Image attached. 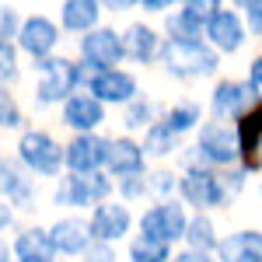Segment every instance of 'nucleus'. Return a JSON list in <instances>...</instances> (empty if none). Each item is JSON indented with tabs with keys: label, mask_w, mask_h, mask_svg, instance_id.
Here are the masks:
<instances>
[{
	"label": "nucleus",
	"mask_w": 262,
	"mask_h": 262,
	"mask_svg": "<svg viewBox=\"0 0 262 262\" xmlns=\"http://www.w3.org/2000/svg\"><path fill=\"white\" fill-rule=\"evenodd\" d=\"M182 242H185V248H192V252H210V255H213L221 234H217V224L210 221V213H189V224H185Z\"/></svg>",
	"instance_id": "5701e85b"
},
{
	"label": "nucleus",
	"mask_w": 262,
	"mask_h": 262,
	"mask_svg": "<svg viewBox=\"0 0 262 262\" xmlns=\"http://www.w3.org/2000/svg\"><path fill=\"white\" fill-rule=\"evenodd\" d=\"M168 262H217L210 252H192V248H182V252H175Z\"/></svg>",
	"instance_id": "4c0bfd02"
},
{
	"label": "nucleus",
	"mask_w": 262,
	"mask_h": 262,
	"mask_svg": "<svg viewBox=\"0 0 262 262\" xmlns=\"http://www.w3.org/2000/svg\"><path fill=\"white\" fill-rule=\"evenodd\" d=\"M105 137L98 133H74V140L63 147V168L70 175H91L105 164Z\"/></svg>",
	"instance_id": "dca6fc26"
},
{
	"label": "nucleus",
	"mask_w": 262,
	"mask_h": 262,
	"mask_svg": "<svg viewBox=\"0 0 262 262\" xmlns=\"http://www.w3.org/2000/svg\"><path fill=\"white\" fill-rule=\"evenodd\" d=\"M150 189H147V171L143 175H126V179H119V196L122 203H133L140 200V196H147Z\"/></svg>",
	"instance_id": "2f4dec72"
},
{
	"label": "nucleus",
	"mask_w": 262,
	"mask_h": 262,
	"mask_svg": "<svg viewBox=\"0 0 262 262\" xmlns=\"http://www.w3.org/2000/svg\"><path fill=\"white\" fill-rule=\"evenodd\" d=\"M84 262H119V255H116V245L91 242V248L84 252Z\"/></svg>",
	"instance_id": "c9c22d12"
},
{
	"label": "nucleus",
	"mask_w": 262,
	"mask_h": 262,
	"mask_svg": "<svg viewBox=\"0 0 262 262\" xmlns=\"http://www.w3.org/2000/svg\"><path fill=\"white\" fill-rule=\"evenodd\" d=\"M182 4H185V11H192V14L203 18V21H210L224 7V0H182Z\"/></svg>",
	"instance_id": "f704fd0d"
},
{
	"label": "nucleus",
	"mask_w": 262,
	"mask_h": 262,
	"mask_svg": "<svg viewBox=\"0 0 262 262\" xmlns=\"http://www.w3.org/2000/svg\"><path fill=\"white\" fill-rule=\"evenodd\" d=\"M14 46H18V53H25L32 63H39V60H46V56L56 53V46H60V25L53 18H46V14H28V18H21V25H18Z\"/></svg>",
	"instance_id": "6e6552de"
},
{
	"label": "nucleus",
	"mask_w": 262,
	"mask_h": 262,
	"mask_svg": "<svg viewBox=\"0 0 262 262\" xmlns=\"http://www.w3.org/2000/svg\"><path fill=\"white\" fill-rule=\"evenodd\" d=\"M11 224H14V210H11V203H0V234H4Z\"/></svg>",
	"instance_id": "79ce46f5"
},
{
	"label": "nucleus",
	"mask_w": 262,
	"mask_h": 262,
	"mask_svg": "<svg viewBox=\"0 0 262 262\" xmlns=\"http://www.w3.org/2000/svg\"><path fill=\"white\" fill-rule=\"evenodd\" d=\"M137 224H140V238H150V242H161V245H175L185 234L189 206L182 200H161V203H154V206H147Z\"/></svg>",
	"instance_id": "423d86ee"
},
{
	"label": "nucleus",
	"mask_w": 262,
	"mask_h": 262,
	"mask_svg": "<svg viewBox=\"0 0 262 262\" xmlns=\"http://www.w3.org/2000/svg\"><path fill=\"white\" fill-rule=\"evenodd\" d=\"M213 259L217 262H262V231H234L217 242L213 248Z\"/></svg>",
	"instance_id": "aec40b11"
},
{
	"label": "nucleus",
	"mask_w": 262,
	"mask_h": 262,
	"mask_svg": "<svg viewBox=\"0 0 262 262\" xmlns=\"http://www.w3.org/2000/svg\"><path fill=\"white\" fill-rule=\"evenodd\" d=\"M231 4H234V7H245V4H248V0H231Z\"/></svg>",
	"instance_id": "c03bdc74"
},
{
	"label": "nucleus",
	"mask_w": 262,
	"mask_h": 262,
	"mask_svg": "<svg viewBox=\"0 0 262 262\" xmlns=\"http://www.w3.org/2000/svg\"><path fill=\"white\" fill-rule=\"evenodd\" d=\"M259 98L262 95L248 81L224 77V81H217L213 95H210V112H213V119H221V122H238Z\"/></svg>",
	"instance_id": "f8f14e48"
},
{
	"label": "nucleus",
	"mask_w": 262,
	"mask_h": 262,
	"mask_svg": "<svg viewBox=\"0 0 262 262\" xmlns=\"http://www.w3.org/2000/svg\"><path fill=\"white\" fill-rule=\"evenodd\" d=\"M18 161L25 171H32L39 179H60L63 175V147L46 129H21Z\"/></svg>",
	"instance_id": "39448f33"
},
{
	"label": "nucleus",
	"mask_w": 262,
	"mask_h": 262,
	"mask_svg": "<svg viewBox=\"0 0 262 262\" xmlns=\"http://www.w3.org/2000/svg\"><path fill=\"white\" fill-rule=\"evenodd\" d=\"M88 74H98V70H112L122 63V39L116 28H91L81 35V60H77Z\"/></svg>",
	"instance_id": "1a4fd4ad"
},
{
	"label": "nucleus",
	"mask_w": 262,
	"mask_h": 262,
	"mask_svg": "<svg viewBox=\"0 0 262 262\" xmlns=\"http://www.w3.org/2000/svg\"><path fill=\"white\" fill-rule=\"evenodd\" d=\"M0 262H14V259H11V248H7V242H0Z\"/></svg>",
	"instance_id": "37998d69"
},
{
	"label": "nucleus",
	"mask_w": 262,
	"mask_h": 262,
	"mask_svg": "<svg viewBox=\"0 0 262 262\" xmlns=\"http://www.w3.org/2000/svg\"><path fill=\"white\" fill-rule=\"evenodd\" d=\"M133 210H129V203H116V200H101L91 206V221H88V227H91V238L95 242H105V245H116L122 242L129 231H133Z\"/></svg>",
	"instance_id": "ddd939ff"
},
{
	"label": "nucleus",
	"mask_w": 262,
	"mask_h": 262,
	"mask_svg": "<svg viewBox=\"0 0 262 262\" xmlns=\"http://www.w3.org/2000/svg\"><path fill=\"white\" fill-rule=\"evenodd\" d=\"M84 91L108 108V105H129V101L140 95V84H137V74H129L122 67H112V70L88 74L84 77Z\"/></svg>",
	"instance_id": "9b49d317"
},
{
	"label": "nucleus",
	"mask_w": 262,
	"mask_h": 262,
	"mask_svg": "<svg viewBox=\"0 0 262 262\" xmlns=\"http://www.w3.org/2000/svg\"><path fill=\"white\" fill-rule=\"evenodd\" d=\"M18 46L14 42H0V88H11L18 81Z\"/></svg>",
	"instance_id": "7c9ffc66"
},
{
	"label": "nucleus",
	"mask_w": 262,
	"mask_h": 262,
	"mask_svg": "<svg viewBox=\"0 0 262 262\" xmlns=\"http://www.w3.org/2000/svg\"><path fill=\"white\" fill-rule=\"evenodd\" d=\"M161 122L182 140L185 133L200 129V122H203V105H200V101H175V105L164 112V119H161Z\"/></svg>",
	"instance_id": "393cba45"
},
{
	"label": "nucleus",
	"mask_w": 262,
	"mask_h": 262,
	"mask_svg": "<svg viewBox=\"0 0 262 262\" xmlns=\"http://www.w3.org/2000/svg\"><path fill=\"white\" fill-rule=\"evenodd\" d=\"M234 137H238V164L245 171H262V98L234 122Z\"/></svg>",
	"instance_id": "2eb2a0df"
},
{
	"label": "nucleus",
	"mask_w": 262,
	"mask_h": 262,
	"mask_svg": "<svg viewBox=\"0 0 262 262\" xmlns=\"http://www.w3.org/2000/svg\"><path fill=\"white\" fill-rule=\"evenodd\" d=\"M63 126L74 133H98L105 126V105L88 91H74L63 101Z\"/></svg>",
	"instance_id": "a211bd4d"
},
{
	"label": "nucleus",
	"mask_w": 262,
	"mask_h": 262,
	"mask_svg": "<svg viewBox=\"0 0 262 262\" xmlns=\"http://www.w3.org/2000/svg\"><path fill=\"white\" fill-rule=\"evenodd\" d=\"M203 42L217 53V56H234L242 53V46L248 42V28L242 21V11L234 7H221L203 28Z\"/></svg>",
	"instance_id": "9d476101"
},
{
	"label": "nucleus",
	"mask_w": 262,
	"mask_h": 262,
	"mask_svg": "<svg viewBox=\"0 0 262 262\" xmlns=\"http://www.w3.org/2000/svg\"><path fill=\"white\" fill-rule=\"evenodd\" d=\"M11 259L14 262H56V248L49 242V231L46 227H25L11 245Z\"/></svg>",
	"instance_id": "4be33fe9"
},
{
	"label": "nucleus",
	"mask_w": 262,
	"mask_h": 262,
	"mask_svg": "<svg viewBox=\"0 0 262 262\" xmlns=\"http://www.w3.org/2000/svg\"><path fill=\"white\" fill-rule=\"evenodd\" d=\"M171 259V245L150 242V238H133L129 242V262H168Z\"/></svg>",
	"instance_id": "cd10ccee"
},
{
	"label": "nucleus",
	"mask_w": 262,
	"mask_h": 262,
	"mask_svg": "<svg viewBox=\"0 0 262 262\" xmlns=\"http://www.w3.org/2000/svg\"><path fill=\"white\" fill-rule=\"evenodd\" d=\"M175 175L171 171H154V175H147V189H158V192H171L175 189Z\"/></svg>",
	"instance_id": "e433bc0d"
},
{
	"label": "nucleus",
	"mask_w": 262,
	"mask_h": 262,
	"mask_svg": "<svg viewBox=\"0 0 262 262\" xmlns=\"http://www.w3.org/2000/svg\"><path fill=\"white\" fill-rule=\"evenodd\" d=\"M18 25H21V14L11 4H0V42H14Z\"/></svg>",
	"instance_id": "473e14b6"
},
{
	"label": "nucleus",
	"mask_w": 262,
	"mask_h": 262,
	"mask_svg": "<svg viewBox=\"0 0 262 262\" xmlns=\"http://www.w3.org/2000/svg\"><path fill=\"white\" fill-rule=\"evenodd\" d=\"M101 4L98 0H63L60 4V25L63 32H70V35H84V32H91V28H98L101 25Z\"/></svg>",
	"instance_id": "412c9836"
},
{
	"label": "nucleus",
	"mask_w": 262,
	"mask_h": 262,
	"mask_svg": "<svg viewBox=\"0 0 262 262\" xmlns=\"http://www.w3.org/2000/svg\"><path fill=\"white\" fill-rule=\"evenodd\" d=\"M0 161H4V158H0Z\"/></svg>",
	"instance_id": "49530a36"
},
{
	"label": "nucleus",
	"mask_w": 262,
	"mask_h": 262,
	"mask_svg": "<svg viewBox=\"0 0 262 262\" xmlns=\"http://www.w3.org/2000/svg\"><path fill=\"white\" fill-rule=\"evenodd\" d=\"M203 28H206V21L196 18L185 7L164 18V35H168V42H203Z\"/></svg>",
	"instance_id": "b1692460"
},
{
	"label": "nucleus",
	"mask_w": 262,
	"mask_h": 262,
	"mask_svg": "<svg viewBox=\"0 0 262 262\" xmlns=\"http://www.w3.org/2000/svg\"><path fill=\"white\" fill-rule=\"evenodd\" d=\"M161 67L168 77L175 81H203V77H213L221 56L206 46V42H168L161 46Z\"/></svg>",
	"instance_id": "f03ea898"
},
{
	"label": "nucleus",
	"mask_w": 262,
	"mask_h": 262,
	"mask_svg": "<svg viewBox=\"0 0 262 262\" xmlns=\"http://www.w3.org/2000/svg\"><path fill=\"white\" fill-rule=\"evenodd\" d=\"M259 196H262V179H259Z\"/></svg>",
	"instance_id": "a18cd8bd"
},
{
	"label": "nucleus",
	"mask_w": 262,
	"mask_h": 262,
	"mask_svg": "<svg viewBox=\"0 0 262 262\" xmlns=\"http://www.w3.org/2000/svg\"><path fill=\"white\" fill-rule=\"evenodd\" d=\"M28 196H32V185L21 175V168L0 161V203H25Z\"/></svg>",
	"instance_id": "bb28decb"
},
{
	"label": "nucleus",
	"mask_w": 262,
	"mask_h": 262,
	"mask_svg": "<svg viewBox=\"0 0 262 262\" xmlns=\"http://www.w3.org/2000/svg\"><path fill=\"white\" fill-rule=\"evenodd\" d=\"M0 129H25V108L11 88H0Z\"/></svg>",
	"instance_id": "c85d7f7f"
},
{
	"label": "nucleus",
	"mask_w": 262,
	"mask_h": 262,
	"mask_svg": "<svg viewBox=\"0 0 262 262\" xmlns=\"http://www.w3.org/2000/svg\"><path fill=\"white\" fill-rule=\"evenodd\" d=\"M122 122H126V129H147L154 122V101L133 98L126 105V112H122Z\"/></svg>",
	"instance_id": "c756f323"
},
{
	"label": "nucleus",
	"mask_w": 262,
	"mask_h": 262,
	"mask_svg": "<svg viewBox=\"0 0 262 262\" xmlns=\"http://www.w3.org/2000/svg\"><path fill=\"white\" fill-rule=\"evenodd\" d=\"M46 231H49V242L56 248V255H67V259L84 255V252L91 248V242H95L84 217H60L53 227H46Z\"/></svg>",
	"instance_id": "6ab92c4d"
},
{
	"label": "nucleus",
	"mask_w": 262,
	"mask_h": 262,
	"mask_svg": "<svg viewBox=\"0 0 262 262\" xmlns=\"http://www.w3.org/2000/svg\"><path fill=\"white\" fill-rule=\"evenodd\" d=\"M116 189V182L108 179L105 171H91V175H63L56 192H53V203L56 206H70V210H84V206H95V203L108 200Z\"/></svg>",
	"instance_id": "0eeeda50"
},
{
	"label": "nucleus",
	"mask_w": 262,
	"mask_h": 262,
	"mask_svg": "<svg viewBox=\"0 0 262 262\" xmlns=\"http://www.w3.org/2000/svg\"><path fill=\"white\" fill-rule=\"evenodd\" d=\"M140 147H143V154H147V158H168V154H175V150H179V137H175L161 119H154L147 129H143Z\"/></svg>",
	"instance_id": "a878e982"
},
{
	"label": "nucleus",
	"mask_w": 262,
	"mask_h": 262,
	"mask_svg": "<svg viewBox=\"0 0 262 262\" xmlns=\"http://www.w3.org/2000/svg\"><path fill=\"white\" fill-rule=\"evenodd\" d=\"M242 11H245L242 21L248 28V35H262V0H248Z\"/></svg>",
	"instance_id": "72a5a7b5"
},
{
	"label": "nucleus",
	"mask_w": 262,
	"mask_h": 262,
	"mask_svg": "<svg viewBox=\"0 0 262 262\" xmlns=\"http://www.w3.org/2000/svg\"><path fill=\"white\" fill-rule=\"evenodd\" d=\"M101 171L112 182L126 179V175H143L147 171V154H143L140 140H133V137H112V140L105 143V164H101Z\"/></svg>",
	"instance_id": "4468645a"
},
{
	"label": "nucleus",
	"mask_w": 262,
	"mask_h": 262,
	"mask_svg": "<svg viewBox=\"0 0 262 262\" xmlns=\"http://www.w3.org/2000/svg\"><path fill=\"white\" fill-rule=\"evenodd\" d=\"M179 189V200L185 206H192L196 213H210V210H221L227 206V192H224V182L217 168H203V164H189L182 171V179L175 182Z\"/></svg>",
	"instance_id": "7ed1b4c3"
},
{
	"label": "nucleus",
	"mask_w": 262,
	"mask_h": 262,
	"mask_svg": "<svg viewBox=\"0 0 262 262\" xmlns=\"http://www.w3.org/2000/svg\"><path fill=\"white\" fill-rule=\"evenodd\" d=\"M119 39H122V60H133V63H140V67L158 60V56H161V46H164L161 32L150 28L147 21L126 25L119 32Z\"/></svg>",
	"instance_id": "f3484780"
},
{
	"label": "nucleus",
	"mask_w": 262,
	"mask_h": 262,
	"mask_svg": "<svg viewBox=\"0 0 262 262\" xmlns=\"http://www.w3.org/2000/svg\"><path fill=\"white\" fill-rule=\"evenodd\" d=\"M175 0H137V7H143L147 14H164Z\"/></svg>",
	"instance_id": "a19ab883"
},
{
	"label": "nucleus",
	"mask_w": 262,
	"mask_h": 262,
	"mask_svg": "<svg viewBox=\"0 0 262 262\" xmlns=\"http://www.w3.org/2000/svg\"><path fill=\"white\" fill-rule=\"evenodd\" d=\"M248 84H252V88L262 95V53H259L252 63H248Z\"/></svg>",
	"instance_id": "58836bf2"
},
{
	"label": "nucleus",
	"mask_w": 262,
	"mask_h": 262,
	"mask_svg": "<svg viewBox=\"0 0 262 262\" xmlns=\"http://www.w3.org/2000/svg\"><path fill=\"white\" fill-rule=\"evenodd\" d=\"M101 11H112V14H122V11H133L137 0H98Z\"/></svg>",
	"instance_id": "ea45409f"
},
{
	"label": "nucleus",
	"mask_w": 262,
	"mask_h": 262,
	"mask_svg": "<svg viewBox=\"0 0 262 262\" xmlns=\"http://www.w3.org/2000/svg\"><path fill=\"white\" fill-rule=\"evenodd\" d=\"M35 105L39 108H49V105H63L77 88L84 84L88 70H84L77 60H67V56H46V60L35 63Z\"/></svg>",
	"instance_id": "f257e3e1"
},
{
	"label": "nucleus",
	"mask_w": 262,
	"mask_h": 262,
	"mask_svg": "<svg viewBox=\"0 0 262 262\" xmlns=\"http://www.w3.org/2000/svg\"><path fill=\"white\" fill-rule=\"evenodd\" d=\"M203 168H231L238 164V137H234V122L210 119L203 122L196 147H192V161Z\"/></svg>",
	"instance_id": "20e7f679"
}]
</instances>
